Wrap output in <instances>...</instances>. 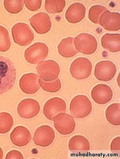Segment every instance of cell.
<instances>
[{
    "label": "cell",
    "mask_w": 120,
    "mask_h": 159,
    "mask_svg": "<svg viewBox=\"0 0 120 159\" xmlns=\"http://www.w3.org/2000/svg\"><path fill=\"white\" fill-rule=\"evenodd\" d=\"M66 5L65 1H46L45 8L47 12L54 14L62 12Z\"/></svg>",
    "instance_id": "obj_24"
},
{
    "label": "cell",
    "mask_w": 120,
    "mask_h": 159,
    "mask_svg": "<svg viewBox=\"0 0 120 159\" xmlns=\"http://www.w3.org/2000/svg\"><path fill=\"white\" fill-rule=\"evenodd\" d=\"M40 78L45 82H52L58 78L60 68L58 63L53 60L41 62L36 67Z\"/></svg>",
    "instance_id": "obj_4"
},
{
    "label": "cell",
    "mask_w": 120,
    "mask_h": 159,
    "mask_svg": "<svg viewBox=\"0 0 120 159\" xmlns=\"http://www.w3.org/2000/svg\"><path fill=\"white\" fill-rule=\"evenodd\" d=\"M48 52V48L46 44L37 42L25 50L24 57L26 60L31 64H37L46 59Z\"/></svg>",
    "instance_id": "obj_7"
},
{
    "label": "cell",
    "mask_w": 120,
    "mask_h": 159,
    "mask_svg": "<svg viewBox=\"0 0 120 159\" xmlns=\"http://www.w3.org/2000/svg\"><path fill=\"white\" fill-rule=\"evenodd\" d=\"M120 137H118L112 141L111 145V150L113 154L119 155L120 150Z\"/></svg>",
    "instance_id": "obj_30"
},
{
    "label": "cell",
    "mask_w": 120,
    "mask_h": 159,
    "mask_svg": "<svg viewBox=\"0 0 120 159\" xmlns=\"http://www.w3.org/2000/svg\"><path fill=\"white\" fill-rule=\"evenodd\" d=\"M117 71V67L113 62L109 61H102L96 65L95 75L98 80L108 82L114 78Z\"/></svg>",
    "instance_id": "obj_10"
},
{
    "label": "cell",
    "mask_w": 120,
    "mask_h": 159,
    "mask_svg": "<svg viewBox=\"0 0 120 159\" xmlns=\"http://www.w3.org/2000/svg\"><path fill=\"white\" fill-rule=\"evenodd\" d=\"M106 118L109 123L120 125V104L114 103L108 106L106 111Z\"/></svg>",
    "instance_id": "obj_22"
},
{
    "label": "cell",
    "mask_w": 120,
    "mask_h": 159,
    "mask_svg": "<svg viewBox=\"0 0 120 159\" xmlns=\"http://www.w3.org/2000/svg\"><path fill=\"white\" fill-rule=\"evenodd\" d=\"M11 45V40L8 30L0 25V52H7Z\"/></svg>",
    "instance_id": "obj_26"
},
{
    "label": "cell",
    "mask_w": 120,
    "mask_h": 159,
    "mask_svg": "<svg viewBox=\"0 0 120 159\" xmlns=\"http://www.w3.org/2000/svg\"><path fill=\"white\" fill-rule=\"evenodd\" d=\"M21 153L19 151L13 150L9 152L7 154L6 159H24Z\"/></svg>",
    "instance_id": "obj_31"
},
{
    "label": "cell",
    "mask_w": 120,
    "mask_h": 159,
    "mask_svg": "<svg viewBox=\"0 0 120 159\" xmlns=\"http://www.w3.org/2000/svg\"><path fill=\"white\" fill-rule=\"evenodd\" d=\"M74 39L72 37L62 39L58 47L59 54L62 57L69 58L74 57L78 52L74 44Z\"/></svg>",
    "instance_id": "obj_21"
},
{
    "label": "cell",
    "mask_w": 120,
    "mask_h": 159,
    "mask_svg": "<svg viewBox=\"0 0 120 159\" xmlns=\"http://www.w3.org/2000/svg\"><path fill=\"white\" fill-rule=\"evenodd\" d=\"M40 105L35 99L27 98L23 100L18 104L17 112L20 117L25 119L33 118L40 111Z\"/></svg>",
    "instance_id": "obj_12"
},
{
    "label": "cell",
    "mask_w": 120,
    "mask_h": 159,
    "mask_svg": "<svg viewBox=\"0 0 120 159\" xmlns=\"http://www.w3.org/2000/svg\"><path fill=\"white\" fill-rule=\"evenodd\" d=\"M54 131L50 126L44 125L35 130L33 140L35 144L42 147H47L53 142L55 138Z\"/></svg>",
    "instance_id": "obj_11"
},
{
    "label": "cell",
    "mask_w": 120,
    "mask_h": 159,
    "mask_svg": "<svg viewBox=\"0 0 120 159\" xmlns=\"http://www.w3.org/2000/svg\"><path fill=\"white\" fill-rule=\"evenodd\" d=\"M16 78V71L13 62L8 58L0 56V94L11 89Z\"/></svg>",
    "instance_id": "obj_1"
},
{
    "label": "cell",
    "mask_w": 120,
    "mask_h": 159,
    "mask_svg": "<svg viewBox=\"0 0 120 159\" xmlns=\"http://www.w3.org/2000/svg\"><path fill=\"white\" fill-rule=\"evenodd\" d=\"M39 83L40 86L44 91L50 93L58 92L62 86L61 81L58 78L54 81L49 82H45L40 78Z\"/></svg>",
    "instance_id": "obj_27"
},
{
    "label": "cell",
    "mask_w": 120,
    "mask_h": 159,
    "mask_svg": "<svg viewBox=\"0 0 120 159\" xmlns=\"http://www.w3.org/2000/svg\"><path fill=\"white\" fill-rule=\"evenodd\" d=\"M3 156V152L2 148L0 147V159H2Z\"/></svg>",
    "instance_id": "obj_32"
},
{
    "label": "cell",
    "mask_w": 120,
    "mask_h": 159,
    "mask_svg": "<svg viewBox=\"0 0 120 159\" xmlns=\"http://www.w3.org/2000/svg\"><path fill=\"white\" fill-rule=\"evenodd\" d=\"M42 1H25V6L32 11H35L39 9L42 4Z\"/></svg>",
    "instance_id": "obj_29"
},
{
    "label": "cell",
    "mask_w": 120,
    "mask_h": 159,
    "mask_svg": "<svg viewBox=\"0 0 120 159\" xmlns=\"http://www.w3.org/2000/svg\"><path fill=\"white\" fill-rule=\"evenodd\" d=\"M113 93L111 88L106 84H99L94 87L91 92L92 99L96 103L105 104L112 100Z\"/></svg>",
    "instance_id": "obj_15"
},
{
    "label": "cell",
    "mask_w": 120,
    "mask_h": 159,
    "mask_svg": "<svg viewBox=\"0 0 120 159\" xmlns=\"http://www.w3.org/2000/svg\"><path fill=\"white\" fill-rule=\"evenodd\" d=\"M92 68V63L86 57H81L72 63L70 70L73 77L78 80H81L90 76Z\"/></svg>",
    "instance_id": "obj_5"
},
{
    "label": "cell",
    "mask_w": 120,
    "mask_h": 159,
    "mask_svg": "<svg viewBox=\"0 0 120 159\" xmlns=\"http://www.w3.org/2000/svg\"><path fill=\"white\" fill-rule=\"evenodd\" d=\"M14 124L12 116L7 112L0 113V134L7 133L12 129Z\"/></svg>",
    "instance_id": "obj_23"
},
{
    "label": "cell",
    "mask_w": 120,
    "mask_h": 159,
    "mask_svg": "<svg viewBox=\"0 0 120 159\" xmlns=\"http://www.w3.org/2000/svg\"><path fill=\"white\" fill-rule=\"evenodd\" d=\"M12 143L19 147L26 146L32 139L29 130L25 127L20 126L14 129L10 135Z\"/></svg>",
    "instance_id": "obj_17"
},
{
    "label": "cell",
    "mask_w": 120,
    "mask_h": 159,
    "mask_svg": "<svg viewBox=\"0 0 120 159\" xmlns=\"http://www.w3.org/2000/svg\"><path fill=\"white\" fill-rule=\"evenodd\" d=\"M74 44L78 52L85 55L93 54L98 47L97 41L95 37L86 33L78 35L75 39Z\"/></svg>",
    "instance_id": "obj_6"
},
{
    "label": "cell",
    "mask_w": 120,
    "mask_h": 159,
    "mask_svg": "<svg viewBox=\"0 0 120 159\" xmlns=\"http://www.w3.org/2000/svg\"><path fill=\"white\" fill-rule=\"evenodd\" d=\"M67 105L62 99L55 97L47 101L44 105L43 113L45 117L50 120H53L55 116L62 113H65Z\"/></svg>",
    "instance_id": "obj_9"
},
{
    "label": "cell",
    "mask_w": 120,
    "mask_h": 159,
    "mask_svg": "<svg viewBox=\"0 0 120 159\" xmlns=\"http://www.w3.org/2000/svg\"><path fill=\"white\" fill-rule=\"evenodd\" d=\"M86 11L85 7L83 4L80 3L72 4L67 10L66 18L70 23H79L85 18Z\"/></svg>",
    "instance_id": "obj_19"
},
{
    "label": "cell",
    "mask_w": 120,
    "mask_h": 159,
    "mask_svg": "<svg viewBox=\"0 0 120 159\" xmlns=\"http://www.w3.org/2000/svg\"><path fill=\"white\" fill-rule=\"evenodd\" d=\"M92 110L90 100L86 95H77L72 99L70 110L72 116L76 118H85L90 115Z\"/></svg>",
    "instance_id": "obj_2"
},
{
    "label": "cell",
    "mask_w": 120,
    "mask_h": 159,
    "mask_svg": "<svg viewBox=\"0 0 120 159\" xmlns=\"http://www.w3.org/2000/svg\"><path fill=\"white\" fill-rule=\"evenodd\" d=\"M53 121L55 128L61 134L69 135L75 130V120L73 116L69 114L60 113L55 116Z\"/></svg>",
    "instance_id": "obj_8"
},
{
    "label": "cell",
    "mask_w": 120,
    "mask_h": 159,
    "mask_svg": "<svg viewBox=\"0 0 120 159\" xmlns=\"http://www.w3.org/2000/svg\"><path fill=\"white\" fill-rule=\"evenodd\" d=\"M99 23L106 30H118L120 29V14L106 11L101 16Z\"/></svg>",
    "instance_id": "obj_16"
},
{
    "label": "cell",
    "mask_w": 120,
    "mask_h": 159,
    "mask_svg": "<svg viewBox=\"0 0 120 159\" xmlns=\"http://www.w3.org/2000/svg\"><path fill=\"white\" fill-rule=\"evenodd\" d=\"M29 20L31 25L38 34H45L51 29V18L48 14L44 12H41L34 15Z\"/></svg>",
    "instance_id": "obj_13"
},
{
    "label": "cell",
    "mask_w": 120,
    "mask_h": 159,
    "mask_svg": "<svg viewBox=\"0 0 120 159\" xmlns=\"http://www.w3.org/2000/svg\"><path fill=\"white\" fill-rule=\"evenodd\" d=\"M101 44L103 48L113 52L120 51V35L106 34L102 37Z\"/></svg>",
    "instance_id": "obj_20"
},
{
    "label": "cell",
    "mask_w": 120,
    "mask_h": 159,
    "mask_svg": "<svg viewBox=\"0 0 120 159\" xmlns=\"http://www.w3.org/2000/svg\"><path fill=\"white\" fill-rule=\"evenodd\" d=\"M12 34L15 43L21 46H27L34 39V34L28 24L19 23L16 24L12 28Z\"/></svg>",
    "instance_id": "obj_3"
},
{
    "label": "cell",
    "mask_w": 120,
    "mask_h": 159,
    "mask_svg": "<svg viewBox=\"0 0 120 159\" xmlns=\"http://www.w3.org/2000/svg\"><path fill=\"white\" fill-rule=\"evenodd\" d=\"M107 10L108 9L107 8L102 5H94L91 7L89 11V18L93 23L99 24L101 16L104 12Z\"/></svg>",
    "instance_id": "obj_25"
},
{
    "label": "cell",
    "mask_w": 120,
    "mask_h": 159,
    "mask_svg": "<svg viewBox=\"0 0 120 159\" xmlns=\"http://www.w3.org/2000/svg\"><path fill=\"white\" fill-rule=\"evenodd\" d=\"M39 79V76L35 73L25 74L21 78L19 81L20 88L26 94H34L40 88Z\"/></svg>",
    "instance_id": "obj_14"
},
{
    "label": "cell",
    "mask_w": 120,
    "mask_h": 159,
    "mask_svg": "<svg viewBox=\"0 0 120 159\" xmlns=\"http://www.w3.org/2000/svg\"><path fill=\"white\" fill-rule=\"evenodd\" d=\"M25 1H4V7L9 13L16 14L22 10Z\"/></svg>",
    "instance_id": "obj_28"
},
{
    "label": "cell",
    "mask_w": 120,
    "mask_h": 159,
    "mask_svg": "<svg viewBox=\"0 0 120 159\" xmlns=\"http://www.w3.org/2000/svg\"><path fill=\"white\" fill-rule=\"evenodd\" d=\"M69 149L74 154L81 155L85 154L90 150L89 141L85 137L76 135L72 137L69 143Z\"/></svg>",
    "instance_id": "obj_18"
}]
</instances>
